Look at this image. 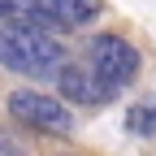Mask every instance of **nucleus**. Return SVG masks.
I'll return each mask as SVG.
<instances>
[{
    "label": "nucleus",
    "mask_w": 156,
    "mask_h": 156,
    "mask_svg": "<svg viewBox=\"0 0 156 156\" xmlns=\"http://www.w3.org/2000/svg\"><path fill=\"white\" fill-rule=\"evenodd\" d=\"M65 61L69 56L52 30H39L30 22H0V69L26 78H56Z\"/></svg>",
    "instance_id": "f257e3e1"
},
{
    "label": "nucleus",
    "mask_w": 156,
    "mask_h": 156,
    "mask_svg": "<svg viewBox=\"0 0 156 156\" xmlns=\"http://www.w3.org/2000/svg\"><path fill=\"white\" fill-rule=\"evenodd\" d=\"M83 65L100 78L108 91H122V87H130L134 78H139L143 56H139V48H134L126 35L100 30V35H91V44L83 48Z\"/></svg>",
    "instance_id": "f03ea898"
},
{
    "label": "nucleus",
    "mask_w": 156,
    "mask_h": 156,
    "mask_svg": "<svg viewBox=\"0 0 156 156\" xmlns=\"http://www.w3.org/2000/svg\"><path fill=\"white\" fill-rule=\"evenodd\" d=\"M104 13V0H26L13 22H30L39 30H83Z\"/></svg>",
    "instance_id": "7ed1b4c3"
},
{
    "label": "nucleus",
    "mask_w": 156,
    "mask_h": 156,
    "mask_svg": "<svg viewBox=\"0 0 156 156\" xmlns=\"http://www.w3.org/2000/svg\"><path fill=\"white\" fill-rule=\"evenodd\" d=\"M9 117L26 130H44V134H69L74 130V113L61 104L56 95L44 91H13L9 95Z\"/></svg>",
    "instance_id": "20e7f679"
},
{
    "label": "nucleus",
    "mask_w": 156,
    "mask_h": 156,
    "mask_svg": "<svg viewBox=\"0 0 156 156\" xmlns=\"http://www.w3.org/2000/svg\"><path fill=\"white\" fill-rule=\"evenodd\" d=\"M56 91H61V95H56L61 104H83V108H104L113 95H117V91H108L83 61H65L61 69H56Z\"/></svg>",
    "instance_id": "39448f33"
},
{
    "label": "nucleus",
    "mask_w": 156,
    "mask_h": 156,
    "mask_svg": "<svg viewBox=\"0 0 156 156\" xmlns=\"http://www.w3.org/2000/svg\"><path fill=\"white\" fill-rule=\"evenodd\" d=\"M126 130L139 134V139H152V134H156V100L130 104V108H126Z\"/></svg>",
    "instance_id": "423d86ee"
},
{
    "label": "nucleus",
    "mask_w": 156,
    "mask_h": 156,
    "mask_svg": "<svg viewBox=\"0 0 156 156\" xmlns=\"http://www.w3.org/2000/svg\"><path fill=\"white\" fill-rule=\"evenodd\" d=\"M22 9H26L22 0H0V17H17Z\"/></svg>",
    "instance_id": "0eeeda50"
},
{
    "label": "nucleus",
    "mask_w": 156,
    "mask_h": 156,
    "mask_svg": "<svg viewBox=\"0 0 156 156\" xmlns=\"http://www.w3.org/2000/svg\"><path fill=\"white\" fill-rule=\"evenodd\" d=\"M22 5H26V0H22Z\"/></svg>",
    "instance_id": "6e6552de"
}]
</instances>
